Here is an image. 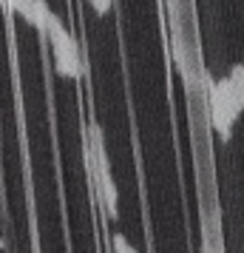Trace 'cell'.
Returning a JSON list of instances; mask_svg holds the SVG:
<instances>
[{
  "instance_id": "obj_2",
  "label": "cell",
  "mask_w": 244,
  "mask_h": 253,
  "mask_svg": "<svg viewBox=\"0 0 244 253\" xmlns=\"http://www.w3.org/2000/svg\"><path fill=\"white\" fill-rule=\"evenodd\" d=\"M46 37H48V43H51V51H54V66H57V71L63 77H69V80H80L82 74H85L80 43L66 29V23L60 20V14H51V20L46 26Z\"/></svg>"
},
{
  "instance_id": "obj_4",
  "label": "cell",
  "mask_w": 244,
  "mask_h": 253,
  "mask_svg": "<svg viewBox=\"0 0 244 253\" xmlns=\"http://www.w3.org/2000/svg\"><path fill=\"white\" fill-rule=\"evenodd\" d=\"M111 248H114V253H139L128 242V236H125V233H114V236H111Z\"/></svg>"
},
{
  "instance_id": "obj_1",
  "label": "cell",
  "mask_w": 244,
  "mask_h": 253,
  "mask_svg": "<svg viewBox=\"0 0 244 253\" xmlns=\"http://www.w3.org/2000/svg\"><path fill=\"white\" fill-rule=\"evenodd\" d=\"M205 94H208V108H210V123L216 128V134L221 139H230L233 126L239 114L244 111L242 97L236 94L227 77H213L210 71H205Z\"/></svg>"
},
{
  "instance_id": "obj_3",
  "label": "cell",
  "mask_w": 244,
  "mask_h": 253,
  "mask_svg": "<svg viewBox=\"0 0 244 253\" xmlns=\"http://www.w3.org/2000/svg\"><path fill=\"white\" fill-rule=\"evenodd\" d=\"M227 80H230V85L236 88V94L242 97V103H244V66H242V63H236V66L230 69Z\"/></svg>"
},
{
  "instance_id": "obj_5",
  "label": "cell",
  "mask_w": 244,
  "mask_h": 253,
  "mask_svg": "<svg viewBox=\"0 0 244 253\" xmlns=\"http://www.w3.org/2000/svg\"><path fill=\"white\" fill-rule=\"evenodd\" d=\"M94 6V12L97 14H105V12H111V6H114V0H88Z\"/></svg>"
}]
</instances>
